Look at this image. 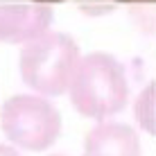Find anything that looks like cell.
<instances>
[{
	"label": "cell",
	"instance_id": "cell-2",
	"mask_svg": "<svg viewBox=\"0 0 156 156\" xmlns=\"http://www.w3.org/2000/svg\"><path fill=\"white\" fill-rule=\"evenodd\" d=\"M77 68V45L63 34H39L20 55L23 82L41 95H61L70 88Z\"/></svg>",
	"mask_w": 156,
	"mask_h": 156
},
{
	"label": "cell",
	"instance_id": "cell-4",
	"mask_svg": "<svg viewBox=\"0 0 156 156\" xmlns=\"http://www.w3.org/2000/svg\"><path fill=\"white\" fill-rule=\"evenodd\" d=\"M84 156H140V140L129 125L102 122L86 136Z\"/></svg>",
	"mask_w": 156,
	"mask_h": 156
},
{
	"label": "cell",
	"instance_id": "cell-9",
	"mask_svg": "<svg viewBox=\"0 0 156 156\" xmlns=\"http://www.w3.org/2000/svg\"><path fill=\"white\" fill-rule=\"evenodd\" d=\"M32 2L43 5V7H48V5H59V2H66V0H32Z\"/></svg>",
	"mask_w": 156,
	"mask_h": 156
},
{
	"label": "cell",
	"instance_id": "cell-1",
	"mask_svg": "<svg viewBox=\"0 0 156 156\" xmlns=\"http://www.w3.org/2000/svg\"><path fill=\"white\" fill-rule=\"evenodd\" d=\"M70 98L79 113L95 120L122 111L127 104L122 66L109 55H88L75 68Z\"/></svg>",
	"mask_w": 156,
	"mask_h": 156
},
{
	"label": "cell",
	"instance_id": "cell-7",
	"mask_svg": "<svg viewBox=\"0 0 156 156\" xmlns=\"http://www.w3.org/2000/svg\"><path fill=\"white\" fill-rule=\"evenodd\" d=\"M0 156H20V154L14 147H9V145H0Z\"/></svg>",
	"mask_w": 156,
	"mask_h": 156
},
{
	"label": "cell",
	"instance_id": "cell-3",
	"mask_svg": "<svg viewBox=\"0 0 156 156\" xmlns=\"http://www.w3.org/2000/svg\"><path fill=\"white\" fill-rule=\"evenodd\" d=\"M5 136L16 147L43 152L52 147L61 131V118L57 109L43 98L34 95H16L7 100L0 113Z\"/></svg>",
	"mask_w": 156,
	"mask_h": 156
},
{
	"label": "cell",
	"instance_id": "cell-6",
	"mask_svg": "<svg viewBox=\"0 0 156 156\" xmlns=\"http://www.w3.org/2000/svg\"><path fill=\"white\" fill-rule=\"evenodd\" d=\"M133 109H136V120H138V125H140L145 131L156 133V111H154V109H156V86H154V84H149L147 88L138 95Z\"/></svg>",
	"mask_w": 156,
	"mask_h": 156
},
{
	"label": "cell",
	"instance_id": "cell-5",
	"mask_svg": "<svg viewBox=\"0 0 156 156\" xmlns=\"http://www.w3.org/2000/svg\"><path fill=\"white\" fill-rule=\"evenodd\" d=\"M50 9L36 7H0V41L20 43L32 41L50 25Z\"/></svg>",
	"mask_w": 156,
	"mask_h": 156
},
{
	"label": "cell",
	"instance_id": "cell-8",
	"mask_svg": "<svg viewBox=\"0 0 156 156\" xmlns=\"http://www.w3.org/2000/svg\"><path fill=\"white\" fill-rule=\"evenodd\" d=\"M122 5H156V0H115Z\"/></svg>",
	"mask_w": 156,
	"mask_h": 156
}]
</instances>
